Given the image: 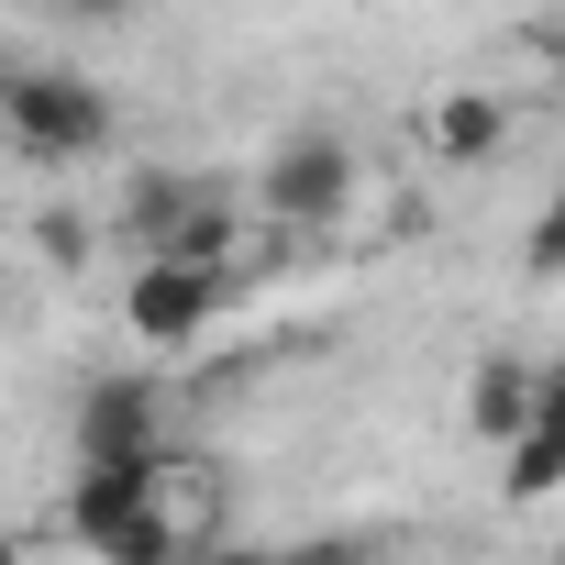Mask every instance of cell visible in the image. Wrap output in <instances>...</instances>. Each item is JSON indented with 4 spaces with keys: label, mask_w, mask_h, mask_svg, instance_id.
Listing matches in <instances>:
<instances>
[{
    "label": "cell",
    "mask_w": 565,
    "mask_h": 565,
    "mask_svg": "<svg viewBox=\"0 0 565 565\" xmlns=\"http://www.w3.org/2000/svg\"><path fill=\"white\" fill-rule=\"evenodd\" d=\"M521 411H532V366H521V355H477V377H466V433H477V444H510Z\"/></svg>",
    "instance_id": "cell-9"
},
{
    "label": "cell",
    "mask_w": 565,
    "mask_h": 565,
    "mask_svg": "<svg viewBox=\"0 0 565 565\" xmlns=\"http://www.w3.org/2000/svg\"><path fill=\"white\" fill-rule=\"evenodd\" d=\"M344 200H355V145H344L333 122H300V134L266 145V167H255V222H277V233H322Z\"/></svg>",
    "instance_id": "cell-2"
},
{
    "label": "cell",
    "mask_w": 565,
    "mask_h": 565,
    "mask_svg": "<svg viewBox=\"0 0 565 565\" xmlns=\"http://www.w3.org/2000/svg\"><path fill=\"white\" fill-rule=\"evenodd\" d=\"M67 444L78 455H167V388L156 377H89Z\"/></svg>",
    "instance_id": "cell-5"
},
{
    "label": "cell",
    "mask_w": 565,
    "mask_h": 565,
    "mask_svg": "<svg viewBox=\"0 0 565 565\" xmlns=\"http://www.w3.org/2000/svg\"><path fill=\"white\" fill-rule=\"evenodd\" d=\"M211 189H222V178H189V167H134V178H122V233H134V244H167V233H178Z\"/></svg>",
    "instance_id": "cell-8"
},
{
    "label": "cell",
    "mask_w": 565,
    "mask_h": 565,
    "mask_svg": "<svg viewBox=\"0 0 565 565\" xmlns=\"http://www.w3.org/2000/svg\"><path fill=\"white\" fill-rule=\"evenodd\" d=\"M34 255H45V266H89V222L45 211V222H34Z\"/></svg>",
    "instance_id": "cell-11"
},
{
    "label": "cell",
    "mask_w": 565,
    "mask_h": 565,
    "mask_svg": "<svg viewBox=\"0 0 565 565\" xmlns=\"http://www.w3.org/2000/svg\"><path fill=\"white\" fill-rule=\"evenodd\" d=\"M222 300H233V266H200V255H145L134 266V289H122V322L156 344V355H178V344H200L211 322H222Z\"/></svg>",
    "instance_id": "cell-3"
},
{
    "label": "cell",
    "mask_w": 565,
    "mask_h": 565,
    "mask_svg": "<svg viewBox=\"0 0 565 565\" xmlns=\"http://www.w3.org/2000/svg\"><path fill=\"white\" fill-rule=\"evenodd\" d=\"M45 12H67V23H122L134 0H45Z\"/></svg>",
    "instance_id": "cell-12"
},
{
    "label": "cell",
    "mask_w": 565,
    "mask_h": 565,
    "mask_svg": "<svg viewBox=\"0 0 565 565\" xmlns=\"http://www.w3.org/2000/svg\"><path fill=\"white\" fill-rule=\"evenodd\" d=\"M422 134H433L444 167H488V156L510 145V100H499V89H444V100L422 111Z\"/></svg>",
    "instance_id": "cell-7"
},
{
    "label": "cell",
    "mask_w": 565,
    "mask_h": 565,
    "mask_svg": "<svg viewBox=\"0 0 565 565\" xmlns=\"http://www.w3.org/2000/svg\"><path fill=\"white\" fill-rule=\"evenodd\" d=\"M554 78H565V34H554Z\"/></svg>",
    "instance_id": "cell-13"
},
{
    "label": "cell",
    "mask_w": 565,
    "mask_h": 565,
    "mask_svg": "<svg viewBox=\"0 0 565 565\" xmlns=\"http://www.w3.org/2000/svg\"><path fill=\"white\" fill-rule=\"evenodd\" d=\"M0 134H12L23 156H45V167L100 156L111 145V89L78 78V67H12L0 78Z\"/></svg>",
    "instance_id": "cell-1"
},
{
    "label": "cell",
    "mask_w": 565,
    "mask_h": 565,
    "mask_svg": "<svg viewBox=\"0 0 565 565\" xmlns=\"http://www.w3.org/2000/svg\"><path fill=\"white\" fill-rule=\"evenodd\" d=\"M156 466H167V455H78V488H67V543L111 554V543L156 510Z\"/></svg>",
    "instance_id": "cell-4"
},
{
    "label": "cell",
    "mask_w": 565,
    "mask_h": 565,
    "mask_svg": "<svg viewBox=\"0 0 565 565\" xmlns=\"http://www.w3.org/2000/svg\"><path fill=\"white\" fill-rule=\"evenodd\" d=\"M521 266L543 277V289H554V277H565V189H554V200L532 211V233H521Z\"/></svg>",
    "instance_id": "cell-10"
},
{
    "label": "cell",
    "mask_w": 565,
    "mask_h": 565,
    "mask_svg": "<svg viewBox=\"0 0 565 565\" xmlns=\"http://www.w3.org/2000/svg\"><path fill=\"white\" fill-rule=\"evenodd\" d=\"M499 488L510 499H554L565 488V366H532V411H521V433L499 444Z\"/></svg>",
    "instance_id": "cell-6"
}]
</instances>
